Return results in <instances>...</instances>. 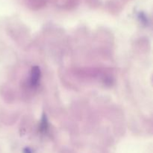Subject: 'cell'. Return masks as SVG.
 Instances as JSON below:
<instances>
[{
  "mask_svg": "<svg viewBox=\"0 0 153 153\" xmlns=\"http://www.w3.org/2000/svg\"><path fill=\"white\" fill-rule=\"evenodd\" d=\"M39 77H40V70L37 67H34L32 70V73H31V82L33 85L37 84L38 82Z\"/></svg>",
  "mask_w": 153,
  "mask_h": 153,
  "instance_id": "obj_1",
  "label": "cell"
}]
</instances>
